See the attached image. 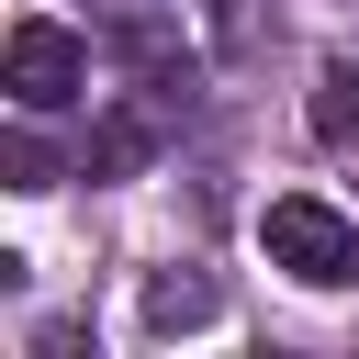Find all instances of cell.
<instances>
[{
  "instance_id": "obj_6",
  "label": "cell",
  "mask_w": 359,
  "mask_h": 359,
  "mask_svg": "<svg viewBox=\"0 0 359 359\" xmlns=\"http://www.w3.org/2000/svg\"><path fill=\"white\" fill-rule=\"evenodd\" d=\"M0 168H11V191H56V157H45V135H34V112L0 135Z\"/></svg>"
},
{
  "instance_id": "obj_4",
  "label": "cell",
  "mask_w": 359,
  "mask_h": 359,
  "mask_svg": "<svg viewBox=\"0 0 359 359\" xmlns=\"http://www.w3.org/2000/svg\"><path fill=\"white\" fill-rule=\"evenodd\" d=\"M146 325H157V337H180V325H213V280H191V269H157V280H146Z\"/></svg>"
},
{
  "instance_id": "obj_3",
  "label": "cell",
  "mask_w": 359,
  "mask_h": 359,
  "mask_svg": "<svg viewBox=\"0 0 359 359\" xmlns=\"http://www.w3.org/2000/svg\"><path fill=\"white\" fill-rule=\"evenodd\" d=\"M146 157H157V123H146V112H112L79 168H90V180H123V168H146Z\"/></svg>"
},
{
  "instance_id": "obj_1",
  "label": "cell",
  "mask_w": 359,
  "mask_h": 359,
  "mask_svg": "<svg viewBox=\"0 0 359 359\" xmlns=\"http://www.w3.org/2000/svg\"><path fill=\"white\" fill-rule=\"evenodd\" d=\"M258 247H269V269H292V280H314V292H348V280H359V224H348L337 202H314V191H280V202L258 213Z\"/></svg>"
},
{
  "instance_id": "obj_2",
  "label": "cell",
  "mask_w": 359,
  "mask_h": 359,
  "mask_svg": "<svg viewBox=\"0 0 359 359\" xmlns=\"http://www.w3.org/2000/svg\"><path fill=\"white\" fill-rule=\"evenodd\" d=\"M0 90H11V112H67V101L90 90V45H79L67 22H11Z\"/></svg>"
},
{
  "instance_id": "obj_5",
  "label": "cell",
  "mask_w": 359,
  "mask_h": 359,
  "mask_svg": "<svg viewBox=\"0 0 359 359\" xmlns=\"http://www.w3.org/2000/svg\"><path fill=\"white\" fill-rule=\"evenodd\" d=\"M314 135H325V146H359V56L314 67Z\"/></svg>"
}]
</instances>
